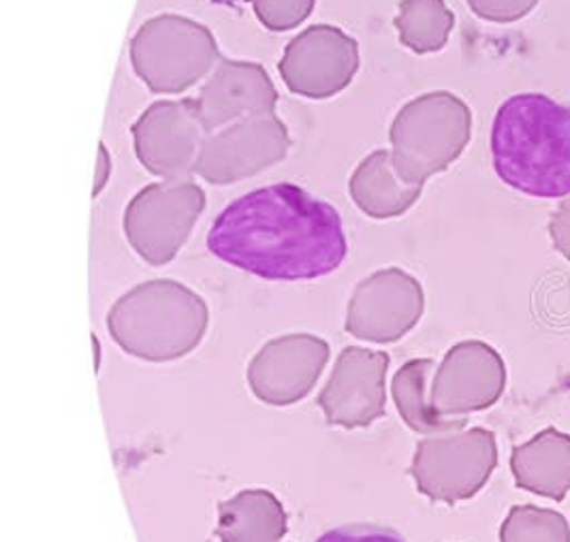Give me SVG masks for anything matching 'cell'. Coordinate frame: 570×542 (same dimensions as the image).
<instances>
[{"label": "cell", "instance_id": "obj_1", "mask_svg": "<svg viewBox=\"0 0 570 542\" xmlns=\"http://www.w3.org/2000/svg\"><path fill=\"white\" fill-rule=\"evenodd\" d=\"M208 248L227 265L281 283L330 276L348 253L336 207L291 181L232 201L214 218Z\"/></svg>", "mask_w": 570, "mask_h": 542}, {"label": "cell", "instance_id": "obj_2", "mask_svg": "<svg viewBox=\"0 0 570 542\" xmlns=\"http://www.w3.org/2000/svg\"><path fill=\"white\" fill-rule=\"evenodd\" d=\"M495 176L528 197L570 195V107L523 92L498 107L492 125Z\"/></svg>", "mask_w": 570, "mask_h": 542}, {"label": "cell", "instance_id": "obj_3", "mask_svg": "<svg viewBox=\"0 0 570 542\" xmlns=\"http://www.w3.org/2000/svg\"><path fill=\"white\" fill-rule=\"evenodd\" d=\"M206 299L178 280H148L132 286L107 314L114 342L141 362H178L208 334Z\"/></svg>", "mask_w": 570, "mask_h": 542}, {"label": "cell", "instance_id": "obj_4", "mask_svg": "<svg viewBox=\"0 0 570 542\" xmlns=\"http://www.w3.org/2000/svg\"><path fill=\"white\" fill-rule=\"evenodd\" d=\"M472 111L453 92L434 90L404 105L390 127L391 158L406 180L446 171L470 144Z\"/></svg>", "mask_w": 570, "mask_h": 542}, {"label": "cell", "instance_id": "obj_5", "mask_svg": "<svg viewBox=\"0 0 570 542\" xmlns=\"http://www.w3.org/2000/svg\"><path fill=\"white\" fill-rule=\"evenodd\" d=\"M129 53L135 76L155 95L186 92L220 60L212 30L178 13H160L144 22L130 39Z\"/></svg>", "mask_w": 570, "mask_h": 542}, {"label": "cell", "instance_id": "obj_6", "mask_svg": "<svg viewBox=\"0 0 570 542\" xmlns=\"http://www.w3.org/2000/svg\"><path fill=\"white\" fill-rule=\"evenodd\" d=\"M204 209L206 193L190 178L144 186L125 209V235L132 253L155 267L171 263Z\"/></svg>", "mask_w": 570, "mask_h": 542}, {"label": "cell", "instance_id": "obj_7", "mask_svg": "<svg viewBox=\"0 0 570 542\" xmlns=\"http://www.w3.org/2000/svg\"><path fill=\"white\" fill-rule=\"evenodd\" d=\"M498 465V444L490 430L470 427L416 444L411 474L416 490L428 500L458 504L474 497L490 481Z\"/></svg>", "mask_w": 570, "mask_h": 542}, {"label": "cell", "instance_id": "obj_8", "mask_svg": "<svg viewBox=\"0 0 570 542\" xmlns=\"http://www.w3.org/2000/svg\"><path fill=\"white\" fill-rule=\"evenodd\" d=\"M360 43L332 24H312L286 43L278 73L304 99L325 101L346 90L360 73Z\"/></svg>", "mask_w": 570, "mask_h": 542}, {"label": "cell", "instance_id": "obj_9", "mask_svg": "<svg viewBox=\"0 0 570 542\" xmlns=\"http://www.w3.org/2000/svg\"><path fill=\"white\" fill-rule=\"evenodd\" d=\"M288 150L291 135L276 114L246 118L204 137L195 176L212 186H229L283 162Z\"/></svg>", "mask_w": 570, "mask_h": 542}, {"label": "cell", "instance_id": "obj_10", "mask_svg": "<svg viewBox=\"0 0 570 542\" xmlns=\"http://www.w3.org/2000/svg\"><path fill=\"white\" fill-rule=\"evenodd\" d=\"M425 312V293L413 274L385 267L355 286L346 332L363 342L391 344L411 334Z\"/></svg>", "mask_w": 570, "mask_h": 542}, {"label": "cell", "instance_id": "obj_11", "mask_svg": "<svg viewBox=\"0 0 570 542\" xmlns=\"http://www.w3.org/2000/svg\"><path fill=\"white\" fill-rule=\"evenodd\" d=\"M132 150L148 174L186 180L195 174L206 130L195 99L156 101L130 127Z\"/></svg>", "mask_w": 570, "mask_h": 542}, {"label": "cell", "instance_id": "obj_12", "mask_svg": "<svg viewBox=\"0 0 570 542\" xmlns=\"http://www.w3.org/2000/svg\"><path fill=\"white\" fill-rule=\"evenodd\" d=\"M507 387V363L481 339H466L449 348L432 378V406L446 418L492 408Z\"/></svg>", "mask_w": 570, "mask_h": 542}, {"label": "cell", "instance_id": "obj_13", "mask_svg": "<svg viewBox=\"0 0 570 542\" xmlns=\"http://www.w3.org/2000/svg\"><path fill=\"white\" fill-rule=\"evenodd\" d=\"M390 355L362 346L340 353L330 381L318 395V408L327 423L344 430L367 427L385 416Z\"/></svg>", "mask_w": 570, "mask_h": 542}, {"label": "cell", "instance_id": "obj_14", "mask_svg": "<svg viewBox=\"0 0 570 542\" xmlns=\"http://www.w3.org/2000/svg\"><path fill=\"white\" fill-rule=\"evenodd\" d=\"M330 355V344L312 334L269 339L248 363V387L267 406L297 404L318 383Z\"/></svg>", "mask_w": 570, "mask_h": 542}, {"label": "cell", "instance_id": "obj_15", "mask_svg": "<svg viewBox=\"0 0 570 542\" xmlns=\"http://www.w3.org/2000/svg\"><path fill=\"white\" fill-rule=\"evenodd\" d=\"M278 90L265 67L250 60L220 58L208 81L195 97L202 127L209 132L225 129L234 122L274 116Z\"/></svg>", "mask_w": 570, "mask_h": 542}, {"label": "cell", "instance_id": "obj_16", "mask_svg": "<svg viewBox=\"0 0 570 542\" xmlns=\"http://www.w3.org/2000/svg\"><path fill=\"white\" fill-rule=\"evenodd\" d=\"M425 184L406 180L395 167L391 150H374L355 167L348 180V195L365 216L391 220L404 216L423 195Z\"/></svg>", "mask_w": 570, "mask_h": 542}, {"label": "cell", "instance_id": "obj_17", "mask_svg": "<svg viewBox=\"0 0 570 542\" xmlns=\"http://www.w3.org/2000/svg\"><path fill=\"white\" fill-rule=\"evenodd\" d=\"M511 472L519 490L562 502L570 491V436L549 427L511 453Z\"/></svg>", "mask_w": 570, "mask_h": 542}, {"label": "cell", "instance_id": "obj_18", "mask_svg": "<svg viewBox=\"0 0 570 542\" xmlns=\"http://www.w3.org/2000/svg\"><path fill=\"white\" fill-rule=\"evenodd\" d=\"M281 500L267 490H244L218 504L216 536L220 542H281L286 534Z\"/></svg>", "mask_w": 570, "mask_h": 542}, {"label": "cell", "instance_id": "obj_19", "mask_svg": "<svg viewBox=\"0 0 570 542\" xmlns=\"http://www.w3.org/2000/svg\"><path fill=\"white\" fill-rule=\"evenodd\" d=\"M436 372V363L432 359H413L404 363L393 381L391 395L397 413L421 436H439L446 432L464 430L468 418H446L432 406V378Z\"/></svg>", "mask_w": 570, "mask_h": 542}, {"label": "cell", "instance_id": "obj_20", "mask_svg": "<svg viewBox=\"0 0 570 542\" xmlns=\"http://www.w3.org/2000/svg\"><path fill=\"white\" fill-rule=\"evenodd\" d=\"M393 27L400 43L411 52L436 53L449 43L455 13L444 0H400Z\"/></svg>", "mask_w": 570, "mask_h": 542}, {"label": "cell", "instance_id": "obj_21", "mask_svg": "<svg viewBox=\"0 0 570 542\" xmlns=\"http://www.w3.org/2000/svg\"><path fill=\"white\" fill-rule=\"evenodd\" d=\"M500 542H570V523L558 511L513 506L500 528Z\"/></svg>", "mask_w": 570, "mask_h": 542}, {"label": "cell", "instance_id": "obj_22", "mask_svg": "<svg viewBox=\"0 0 570 542\" xmlns=\"http://www.w3.org/2000/svg\"><path fill=\"white\" fill-rule=\"evenodd\" d=\"M255 16L263 27L272 32H288L302 27L312 11L316 0H250Z\"/></svg>", "mask_w": 570, "mask_h": 542}, {"label": "cell", "instance_id": "obj_23", "mask_svg": "<svg viewBox=\"0 0 570 542\" xmlns=\"http://www.w3.org/2000/svg\"><path fill=\"white\" fill-rule=\"evenodd\" d=\"M470 11L493 24H511L525 18L539 0H466Z\"/></svg>", "mask_w": 570, "mask_h": 542}, {"label": "cell", "instance_id": "obj_24", "mask_svg": "<svg viewBox=\"0 0 570 542\" xmlns=\"http://www.w3.org/2000/svg\"><path fill=\"white\" fill-rule=\"evenodd\" d=\"M314 542H404V539L387 528L357 523V525H342L336 530H330Z\"/></svg>", "mask_w": 570, "mask_h": 542}, {"label": "cell", "instance_id": "obj_25", "mask_svg": "<svg viewBox=\"0 0 570 542\" xmlns=\"http://www.w3.org/2000/svg\"><path fill=\"white\" fill-rule=\"evenodd\" d=\"M549 237L553 248L570 263V195L553 211L549 220Z\"/></svg>", "mask_w": 570, "mask_h": 542}, {"label": "cell", "instance_id": "obj_26", "mask_svg": "<svg viewBox=\"0 0 570 542\" xmlns=\"http://www.w3.org/2000/svg\"><path fill=\"white\" fill-rule=\"evenodd\" d=\"M109 176H111V156H109V150H107V146L101 144L99 146V162H97V178H95V197H99L101 193H104L105 186H107V181H109Z\"/></svg>", "mask_w": 570, "mask_h": 542}]
</instances>
